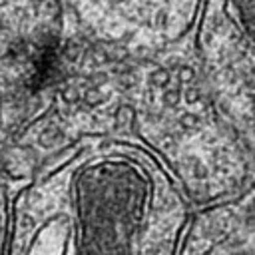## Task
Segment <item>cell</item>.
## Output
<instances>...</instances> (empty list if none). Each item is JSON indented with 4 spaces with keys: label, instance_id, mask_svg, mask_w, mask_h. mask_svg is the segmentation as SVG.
Wrapping results in <instances>:
<instances>
[{
    "label": "cell",
    "instance_id": "1",
    "mask_svg": "<svg viewBox=\"0 0 255 255\" xmlns=\"http://www.w3.org/2000/svg\"><path fill=\"white\" fill-rule=\"evenodd\" d=\"M187 219L151 149L84 137L10 193L2 255H177Z\"/></svg>",
    "mask_w": 255,
    "mask_h": 255
},
{
    "label": "cell",
    "instance_id": "3",
    "mask_svg": "<svg viewBox=\"0 0 255 255\" xmlns=\"http://www.w3.org/2000/svg\"><path fill=\"white\" fill-rule=\"evenodd\" d=\"M8 197L10 193L4 189L0 179V255L4 253V241H6V225H8Z\"/></svg>",
    "mask_w": 255,
    "mask_h": 255
},
{
    "label": "cell",
    "instance_id": "2",
    "mask_svg": "<svg viewBox=\"0 0 255 255\" xmlns=\"http://www.w3.org/2000/svg\"><path fill=\"white\" fill-rule=\"evenodd\" d=\"M177 255H255V183L191 215Z\"/></svg>",
    "mask_w": 255,
    "mask_h": 255
}]
</instances>
